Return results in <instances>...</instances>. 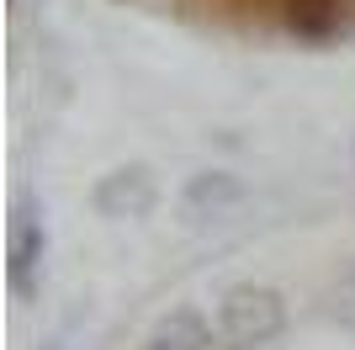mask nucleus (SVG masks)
<instances>
[{
	"mask_svg": "<svg viewBox=\"0 0 355 350\" xmlns=\"http://www.w3.org/2000/svg\"><path fill=\"white\" fill-rule=\"evenodd\" d=\"M43 255H48L43 207H37V197H16L11 223H6V276H11V292H16V297H32V292H37Z\"/></svg>",
	"mask_w": 355,
	"mask_h": 350,
	"instance_id": "nucleus-2",
	"label": "nucleus"
},
{
	"mask_svg": "<svg viewBox=\"0 0 355 350\" xmlns=\"http://www.w3.org/2000/svg\"><path fill=\"white\" fill-rule=\"evenodd\" d=\"M286 329V297L266 281H234L218 297V345L223 350H266Z\"/></svg>",
	"mask_w": 355,
	"mask_h": 350,
	"instance_id": "nucleus-1",
	"label": "nucleus"
},
{
	"mask_svg": "<svg viewBox=\"0 0 355 350\" xmlns=\"http://www.w3.org/2000/svg\"><path fill=\"white\" fill-rule=\"evenodd\" d=\"M90 207L112 223H133V218H148L154 207H159V181L148 165H117V170H106L90 191Z\"/></svg>",
	"mask_w": 355,
	"mask_h": 350,
	"instance_id": "nucleus-3",
	"label": "nucleus"
},
{
	"mask_svg": "<svg viewBox=\"0 0 355 350\" xmlns=\"http://www.w3.org/2000/svg\"><path fill=\"white\" fill-rule=\"evenodd\" d=\"M43 350H64V345H43Z\"/></svg>",
	"mask_w": 355,
	"mask_h": 350,
	"instance_id": "nucleus-8",
	"label": "nucleus"
},
{
	"mask_svg": "<svg viewBox=\"0 0 355 350\" xmlns=\"http://www.w3.org/2000/svg\"><path fill=\"white\" fill-rule=\"evenodd\" d=\"M345 22V0H286V27L297 38H329Z\"/></svg>",
	"mask_w": 355,
	"mask_h": 350,
	"instance_id": "nucleus-6",
	"label": "nucleus"
},
{
	"mask_svg": "<svg viewBox=\"0 0 355 350\" xmlns=\"http://www.w3.org/2000/svg\"><path fill=\"white\" fill-rule=\"evenodd\" d=\"M329 319L340 324L345 335H355V260H345L329 276Z\"/></svg>",
	"mask_w": 355,
	"mask_h": 350,
	"instance_id": "nucleus-7",
	"label": "nucleus"
},
{
	"mask_svg": "<svg viewBox=\"0 0 355 350\" xmlns=\"http://www.w3.org/2000/svg\"><path fill=\"white\" fill-rule=\"evenodd\" d=\"M244 197H250V191H244V181H239L234 170H202L180 191V202H186L191 218H223V212H234Z\"/></svg>",
	"mask_w": 355,
	"mask_h": 350,
	"instance_id": "nucleus-4",
	"label": "nucleus"
},
{
	"mask_svg": "<svg viewBox=\"0 0 355 350\" xmlns=\"http://www.w3.org/2000/svg\"><path fill=\"white\" fill-rule=\"evenodd\" d=\"M212 329L218 324H207V313L202 308H170L154 329H148V340L138 350H212Z\"/></svg>",
	"mask_w": 355,
	"mask_h": 350,
	"instance_id": "nucleus-5",
	"label": "nucleus"
}]
</instances>
